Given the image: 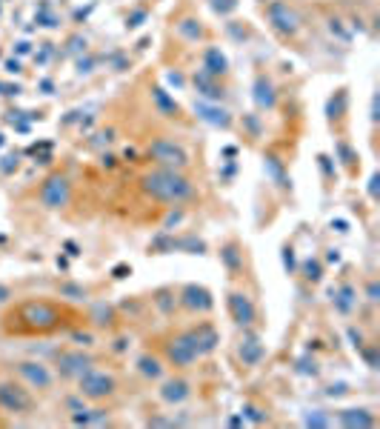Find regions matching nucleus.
<instances>
[{
	"label": "nucleus",
	"instance_id": "5",
	"mask_svg": "<svg viewBox=\"0 0 380 429\" xmlns=\"http://www.w3.org/2000/svg\"><path fill=\"white\" fill-rule=\"evenodd\" d=\"M149 157L157 163V166H166V169H186L189 166V152L171 140V138H157L149 143Z\"/></svg>",
	"mask_w": 380,
	"mask_h": 429
},
{
	"label": "nucleus",
	"instance_id": "24",
	"mask_svg": "<svg viewBox=\"0 0 380 429\" xmlns=\"http://www.w3.org/2000/svg\"><path fill=\"white\" fill-rule=\"evenodd\" d=\"M369 301H377V284L374 281L369 284Z\"/></svg>",
	"mask_w": 380,
	"mask_h": 429
},
{
	"label": "nucleus",
	"instance_id": "13",
	"mask_svg": "<svg viewBox=\"0 0 380 429\" xmlns=\"http://www.w3.org/2000/svg\"><path fill=\"white\" fill-rule=\"evenodd\" d=\"M269 21H272V26H275L280 35H295V32L300 29L297 12H295L289 4H283V0H275V4L269 6Z\"/></svg>",
	"mask_w": 380,
	"mask_h": 429
},
{
	"label": "nucleus",
	"instance_id": "19",
	"mask_svg": "<svg viewBox=\"0 0 380 429\" xmlns=\"http://www.w3.org/2000/svg\"><path fill=\"white\" fill-rule=\"evenodd\" d=\"M255 89H258L255 100H258V106H260V109H269V106H275V92H272V83H269L266 78H260Z\"/></svg>",
	"mask_w": 380,
	"mask_h": 429
},
{
	"label": "nucleus",
	"instance_id": "23",
	"mask_svg": "<svg viewBox=\"0 0 380 429\" xmlns=\"http://www.w3.org/2000/svg\"><path fill=\"white\" fill-rule=\"evenodd\" d=\"M180 32H186V35H189V41H198V38L204 35V29H201V26H189V21H183V24H180Z\"/></svg>",
	"mask_w": 380,
	"mask_h": 429
},
{
	"label": "nucleus",
	"instance_id": "7",
	"mask_svg": "<svg viewBox=\"0 0 380 429\" xmlns=\"http://www.w3.org/2000/svg\"><path fill=\"white\" fill-rule=\"evenodd\" d=\"M35 406V398H32V389L23 386V383H15V381H0V409L4 412H15V415H23Z\"/></svg>",
	"mask_w": 380,
	"mask_h": 429
},
{
	"label": "nucleus",
	"instance_id": "18",
	"mask_svg": "<svg viewBox=\"0 0 380 429\" xmlns=\"http://www.w3.org/2000/svg\"><path fill=\"white\" fill-rule=\"evenodd\" d=\"M137 369H140L146 378H160V375H163V361L154 358V355H140Z\"/></svg>",
	"mask_w": 380,
	"mask_h": 429
},
{
	"label": "nucleus",
	"instance_id": "3",
	"mask_svg": "<svg viewBox=\"0 0 380 429\" xmlns=\"http://www.w3.org/2000/svg\"><path fill=\"white\" fill-rule=\"evenodd\" d=\"M117 389H120V383H117L115 372L100 369V366H95V363L78 378V392H80V398H86V400H92V403L109 400L112 395H117Z\"/></svg>",
	"mask_w": 380,
	"mask_h": 429
},
{
	"label": "nucleus",
	"instance_id": "11",
	"mask_svg": "<svg viewBox=\"0 0 380 429\" xmlns=\"http://www.w3.org/2000/svg\"><path fill=\"white\" fill-rule=\"evenodd\" d=\"M183 335L189 338V343H192V346L198 349V355H201V358H204V355H209V352H215V346L221 343L218 329H215L212 324H206V321H201V324H195V326L183 329Z\"/></svg>",
	"mask_w": 380,
	"mask_h": 429
},
{
	"label": "nucleus",
	"instance_id": "20",
	"mask_svg": "<svg viewBox=\"0 0 380 429\" xmlns=\"http://www.w3.org/2000/svg\"><path fill=\"white\" fill-rule=\"evenodd\" d=\"M354 298H357V292H354V286H340L337 292H334V304H337V309L340 312H352V306H354Z\"/></svg>",
	"mask_w": 380,
	"mask_h": 429
},
{
	"label": "nucleus",
	"instance_id": "15",
	"mask_svg": "<svg viewBox=\"0 0 380 429\" xmlns=\"http://www.w3.org/2000/svg\"><path fill=\"white\" fill-rule=\"evenodd\" d=\"M260 358H263V346H260V341H258L255 335H246V338L241 341V361H243L246 366H258V363H260Z\"/></svg>",
	"mask_w": 380,
	"mask_h": 429
},
{
	"label": "nucleus",
	"instance_id": "12",
	"mask_svg": "<svg viewBox=\"0 0 380 429\" xmlns=\"http://www.w3.org/2000/svg\"><path fill=\"white\" fill-rule=\"evenodd\" d=\"M58 372L63 375V378H72V381H78L92 363H95V358H89L86 352H80V349H63L60 355H58Z\"/></svg>",
	"mask_w": 380,
	"mask_h": 429
},
{
	"label": "nucleus",
	"instance_id": "4",
	"mask_svg": "<svg viewBox=\"0 0 380 429\" xmlns=\"http://www.w3.org/2000/svg\"><path fill=\"white\" fill-rule=\"evenodd\" d=\"M163 358H166V363L169 366H174V369H189L192 363H198V349L189 343V338L183 335V329L180 332H174V335H169L166 341H163Z\"/></svg>",
	"mask_w": 380,
	"mask_h": 429
},
{
	"label": "nucleus",
	"instance_id": "16",
	"mask_svg": "<svg viewBox=\"0 0 380 429\" xmlns=\"http://www.w3.org/2000/svg\"><path fill=\"white\" fill-rule=\"evenodd\" d=\"M337 420L343 426H371L374 423V418L369 415V409H343L337 415Z\"/></svg>",
	"mask_w": 380,
	"mask_h": 429
},
{
	"label": "nucleus",
	"instance_id": "9",
	"mask_svg": "<svg viewBox=\"0 0 380 429\" xmlns=\"http://www.w3.org/2000/svg\"><path fill=\"white\" fill-rule=\"evenodd\" d=\"M180 306L186 309V312H195V315H206V312H212V306H215V301H212V292L206 289V286H198V284H186L183 289H180Z\"/></svg>",
	"mask_w": 380,
	"mask_h": 429
},
{
	"label": "nucleus",
	"instance_id": "14",
	"mask_svg": "<svg viewBox=\"0 0 380 429\" xmlns=\"http://www.w3.org/2000/svg\"><path fill=\"white\" fill-rule=\"evenodd\" d=\"M189 395H192V383H189L186 378H169V381H163V386H160V400H166V403H183Z\"/></svg>",
	"mask_w": 380,
	"mask_h": 429
},
{
	"label": "nucleus",
	"instance_id": "10",
	"mask_svg": "<svg viewBox=\"0 0 380 429\" xmlns=\"http://www.w3.org/2000/svg\"><path fill=\"white\" fill-rule=\"evenodd\" d=\"M226 306H229V315H232V321L238 324V326H252L255 321H258V309H255V301L246 295V292H241V289H232L229 292V298H226Z\"/></svg>",
	"mask_w": 380,
	"mask_h": 429
},
{
	"label": "nucleus",
	"instance_id": "8",
	"mask_svg": "<svg viewBox=\"0 0 380 429\" xmlns=\"http://www.w3.org/2000/svg\"><path fill=\"white\" fill-rule=\"evenodd\" d=\"M69 197H72V186H69V180L63 175H52L41 186V203L46 209H63L69 203Z\"/></svg>",
	"mask_w": 380,
	"mask_h": 429
},
{
	"label": "nucleus",
	"instance_id": "22",
	"mask_svg": "<svg viewBox=\"0 0 380 429\" xmlns=\"http://www.w3.org/2000/svg\"><path fill=\"white\" fill-rule=\"evenodd\" d=\"M212 4V9L218 12V15H229L235 6H238V0H209Z\"/></svg>",
	"mask_w": 380,
	"mask_h": 429
},
{
	"label": "nucleus",
	"instance_id": "21",
	"mask_svg": "<svg viewBox=\"0 0 380 429\" xmlns=\"http://www.w3.org/2000/svg\"><path fill=\"white\" fill-rule=\"evenodd\" d=\"M209 123H218V126H229V118H226V112L223 109H215V106H206V103H201V106H195Z\"/></svg>",
	"mask_w": 380,
	"mask_h": 429
},
{
	"label": "nucleus",
	"instance_id": "25",
	"mask_svg": "<svg viewBox=\"0 0 380 429\" xmlns=\"http://www.w3.org/2000/svg\"><path fill=\"white\" fill-rule=\"evenodd\" d=\"M6 298H9V292H6L4 286H0V301H6Z\"/></svg>",
	"mask_w": 380,
	"mask_h": 429
},
{
	"label": "nucleus",
	"instance_id": "1",
	"mask_svg": "<svg viewBox=\"0 0 380 429\" xmlns=\"http://www.w3.org/2000/svg\"><path fill=\"white\" fill-rule=\"evenodd\" d=\"M78 324V312L58 301H23L6 312L4 329L9 335H52Z\"/></svg>",
	"mask_w": 380,
	"mask_h": 429
},
{
	"label": "nucleus",
	"instance_id": "2",
	"mask_svg": "<svg viewBox=\"0 0 380 429\" xmlns=\"http://www.w3.org/2000/svg\"><path fill=\"white\" fill-rule=\"evenodd\" d=\"M140 183H143V192L160 203H186L195 197V183L180 169L157 166L154 172H146Z\"/></svg>",
	"mask_w": 380,
	"mask_h": 429
},
{
	"label": "nucleus",
	"instance_id": "6",
	"mask_svg": "<svg viewBox=\"0 0 380 429\" xmlns=\"http://www.w3.org/2000/svg\"><path fill=\"white\" fill-rule=\"evenodd\" d=\"M15 375L21 378L23 386H29L32 392H49L55 386V375L46 363L41 361H18L15 363Z\"/></svg>",
	"mask_w": 380,
	"mask_h": 429
},
{
	"label": "nucleus",
	"instance_id": "17",
	"mask_svg": "<svg viewBox=\"0 0 380 429\" xmlns=\"http://www.w3.org/2000/svg\"><path fill=\"white\" fill-rule=\"evenodd\" d=\"M206 75H212V78L226 75V58H223L218 49H209V52H206Z\"/></svg>",
	"mask_w": 380,
	"mask_h": 429
}]
</instances>
